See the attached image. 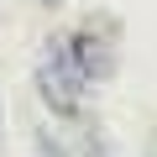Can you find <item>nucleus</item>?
<instances>
[{
	"label": "nucleus",
	"mask_w": 157,
	"mask_h": 157,
	"mask_svg": "<svg viewBox=\"0 0 157 157\" xmlns=\"http://www.w3.org/2000/svg\"><path fill=\"white\" fill-rule=\"evenodd\" d=\"M0 131H6V115H0Z\"/></svg>",
	"instance_id": "obj_6"
},
{
	"label": "nucleus",
	"mask_w": 157,
	"mask_h": 157,
	"mask_svg": "<svg viewBox=\"0 0 157 157\" xmlns=\"http://www.w3.org/2000/svg\"><path fill=\"white\" fill-rule=\"evenodd\" d=\"M84 157H110V152H105V141H100L94 131H89V141H84Z\"/></svg>",
	"instance_id": "obj_4"
},
{
	"label": "nucleus",
	"mask_w": 157,
	"mask_h": 157,
	"mask_svg": "<svg viewBox=\"0 0 157 157\" xmlns=\"http://www.w3.org/2000/svg\"><path fill=\"white\" fill-rule=\"evenodd\" d=\"M32 141H37V157H68V147H63V141H58L52 131H37Z\"/></svg>",
	"instance_id": "obj_3"
},
{
	"label": "nucleus",
	"mask_w": 157,
	"mask_h": 157,
	"mask_svg": "<svg viewBox=\"0 0 157 157\" xmlns=\"http://www.w3.org/2000/svg\"><path fill=\"white\" fill-rule=\"evenodd\" d=\"M68 52H73V68L84 73V84H100V78L115 73V52H110V42H105L94 26L73 32V37H68Z\"/></svg>",
	"instance_id": "obj_2"
},
{
	"label": "nucleus",
	"mask_w": 157,
	"mask_h": 157,
	"mask_svg": "<svg viewBox=\"0 0 157 157\" xmlns=\"http://www.w3.org/2000/svg\"><path fill=\"white\" fill-rule=\"evenodd\" d=\"M37 6H63V0H37Z\"/></svg>",
	"instance_id": "obj_5"
},
{
	"label": "nucleus",
	"mask_w": 157,
	"mask_h": 157,
	"mask_svg": "<svg viewBox=\"0 0 157 157\" xmlns=\"http://www.w3.org/2000/svg\"><path fill=\"white\" fill-rule=\"evenodd\" d=\"M37 94L42 105L58 115V121H73L78 110H84V73L73 68V52H68V37H47L42 42V58H37Z\"/></svg>",
	"instance_id": "obj_1"
}]
</instances>
